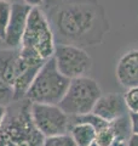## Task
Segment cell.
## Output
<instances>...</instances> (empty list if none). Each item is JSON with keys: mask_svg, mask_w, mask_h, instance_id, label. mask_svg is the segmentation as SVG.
I'll list each match as a JSON object with an SVG mask.
<instances>
[{"mask_svg": "<svg viewBox=\"0 0 138 146\" xmlns=\"http://www.w3.org/2000/svg\"><path fill=\"white\" fill-rule=\"evenodd\" d=\"M30 117L44 138L66 134L70 128L69 116L58 105L30 104Z\"/></svg>", "mask_w": 138, "mask_h": 146, "instance_id": "6", "label": "cell"}, {"mask_svg": "<svg viewBox=\"0 0 138 146\" xmlns=\"http://www.w3.org/2000/svg\"><path fill=\"white\" fill-rule=\"evenodd\" d=\"M21 1L30 7H43L44 5V0H21Z\"/></svg>", "mask_w": 138, "mask_h": 146, "instance_id": "21", "label": "cell"}, {"mask_svg": "<svg viewBox=\"0 0 138 146\" xmlns=\"http://www.w3.org/2000/svg\"><path fill=\"white\" fill-rule=\"evenodd\" d=\"M18 50L0 48V80H4L10 85L17 74Z\"/></svg>", "mask_w": 138, "mask_h": 146, "instance_id": "11", "label": "cell"}, {"mask_svg": "<svg viewBox=\"0 0 138 146\" xmlns=\"http://www.w3.org/2000/svg\"><path fill=\"white\" fill-rule=\"evenodd\" d=\"M6 115H7V107H5V106H0V127L3 125L4 121H5Z\"/></svg>", "mask_w": 138, "mask_h": 146, "instance_id": "23", "label": "cell"}, {"mask_svg": "<svg viewBox=\"0 0 138 146\" xmlns=\"http://www.w3.org/2000/svg\"><path fill=\"white\" fill-rule=\"evenodd\" d=\"M110 146H127V141L115 139V140L113 141V143H112V145H110Z\"/></svg>", "mask_w": 138, "mask_h": 146, "instance_id": "24", "label": "cell"}, {"mask_svg": "<svg viewBox=\"0 0 138 146\" xmlns=\"http://www.w3.org/2000/svg\"><path fill=\"white\" fill-rule=\"evenodd\" d=\"M70 80L58 71L53 57L49 58L32 83L26 94V100L30 104L58 105L63 99Z\"/></svg>", "mask_w": 138, "mask_h": 146, "instance_id": "4", "label": "cell"}, {"mask_svg": "<svg viewBox=\"0 0 138 146\" xmlns=\"http://www.w3.org/2000/svg\"><path fill=\"white\" fill-rule=\"evenodd\" d=\"M44 139L32 121L30 102L26 99L12 102L0 127V146H43Z\"/></svg>", "mask_w": 138, "mask_h": 146, "instance_id": "2", "label": "cell"}, {"mask_svg": "<svg viewBox=\"0 0 138 146\" xmlns=\"http://www.w3.org/2000/svg\"><path fill=\"white\" fill-rule=\"evenodd\" d=\"M56 44L85 49L102 43L109 31L105 11L97 0L69 3L45 10Z\"/></svg>", "mask_w": 138, "mask_h": 146, "instance_id": "1", "label": "cell"}, {"mask_svg": "<svg viewBox=\"0 0 138 146\" xmlns=\"http://www.w3.org/2000/svg\"><path fill=\"white\" fill-rule=\"evenodd\" d=\"M56 42L47 15L43 7H32L18 49L27 57L47 61L55 54Z\"/></svg>", "mask_w": 138, "mask_h": 146, "instance_id": "3", "label": "cell"}, {"mask_svg": "<svg viewBox=\"0 0 138 146\" xmlns=\"http://www.w3.org/2000/svg\"><path fill=\"white\" fill-rule=\"evenodd\" d=\"M124 100L130 112H138V86L127 89L124 94Z\"/></svg>", "mask_w": 138, "mask_h": 146, "instance_id": "18", "label": "cell"}, {"mask_svg": "<svg viewBox=\"0 0 138 146\" xmlns=\"http://www.w3.org/2000/svg\"><path fill=\"white\" fill-rule=\"evenodd\" d=\"M110 127L113 128V131L115 134V139H118V140L127 141V139L130 138V135L132 134L130 118H128L127 115L118 118V119H115L113 122H110Z\"/></svg>", "mask_w": 138, "mask_h": 146, "instance_id": "13", "label": "cell"}, {"mask_svg": "<svg viewBox=\"0 0 138 146\" xmlns=\"http://www.w3.org/2000/svg\"><path fill=\"white\" fill-rule=\"evenodd\" d=\"M92 113L110 123L118 119V118L126 116L127 106L122 95L119 94L102 95L98 99V101L96 102L93 110H92Z\"/></svg>", "mask_w": 138, "mask_h": 146, "instance_id": "10", "label": "cell"}, {"mask_svg": "<svg viewBox=\"0 0 138 146\" xmlns=\"http://www.w3.org/2000/svg\"><path fill=\"white\" fill-rule=\"evenodd\" d=\"M115 74L120 85L126 90L138 86V49H131L121 55Z\"/></svg>", "mask_w": 138, "mask_h": 146, "instance_id": "9", "label": "cell"}, {"mask_svg": "<svg viewBox=\"0 0 138 146\" xmlns=\"http://www.w3.org/2000/svg\"><path fill=\"white\" fill-rule=\"evenodd\" d=\"M127 146H138V134H131L127 139Z\"/></svg>", "mask_w": 138, "mask_h": 146, "instance_id": "22", "label": "cell"}, {"mask_svg": "<svg viewBox=\"0 0 138 146\" xmlns=\"http://www.w3.org/2000/svg\"><path fill=\"white\" fill-rule=\"evenodd\" d=\"M69 134L76 146H90L96 139V129L87 123H73L69 128Z\"/></svg>", "mask_w": 138, "mask_h": 146, "instance_id": "12", "label": "cell"}, {"mask_svg": "<svg viewBox=\"0 0 138 146\" xmlns=\"http://www.w3.org/2000/svg\"><path fill=\"white\" fill-rule=\"evenodd\" d=\"M128 118L132 134H138V112H128Z\"/></svg>", "mask_w": 138, "mask_h": 146, "instance_id": "20", "label": "cell"}, {"mask_svg": "<svg viewBox=\"0 0 138 146\" xmlns=\"http://www.w3.org/2000/svg\"><path fill=\"white\" fill-rule=\"evenodd\" d=\"M12 102H15V91L12 85L0 80V106L9 107Z\"/></svg>", "mask_w": 138, "mask_h": 146, "instance_id": "16", "label": "cell"}, {"mask_svg": "<svg viewBox=\"0 0 138 146\" xmlns=\"http://www.w3.org/2000/svg\"><path fill=\"white\" fill-rule=\"evenodd\" d=\"M0 48H3V39H1V36H0Z\"/></svg>", "mask_w": 138, "mask_h": 146, "instance_id": "26", "label": "cell"}, {"mask_svg": "<svg viewBox=\"0 0 138 146\" xmlns=\"http://www.w3.org/2000/svg\"><path fill=\"white\" fill-rule=\"evenodd\" d=\"M76 1H84V0H44L43 9L44 10H47V9H51V7L61 6V5H64V4L76 3Z\"/></svg>", "mask_w": 138, "mask_h": 146, "instance_id": "19", "label": "cell"}, {"mask_svg": "<svg viewBox=\"0 0 138 146\" xmlns=\"http://www.w3.org/2000/svg\"><path fill=\"white\" fill-rule=\"evenodd\" d=\"M30 9V6L23 3L11 4L10 21H9L6 33L3 40V48L13 50H18L21 48L22 38L26 31Z\"/></svg>", "mask_w": 138, "mask_h": 146, "instance_id": "8", "label": "cell"}, {"mask_svg": "<svg viewBox=\"0 0 138 146\" xmlns=\"http://www.w3.org/2000/svg\"><path fill=\"white\" fill-rule=\"evenodd\" d=\"M0 1H5L9 4H15V3H22L21 0H0Z\"/></svg>", "mask_w": 138, "mask_h": 146, "instance_id": "25", "label": "cell"}, {"mask_svg": "<svg viewBox=\"0 0 138 146\" xmlns=\"http://www.w3.org/2000/svg\"><path fill=\"white\" fill-rule=\"evenodd\" d=\"M101 96L102 89L99 84L93 78L85 76L70 80L58 106L69 117L84 116L92 112Z\"/></svg>", "mask_w": 138, "mask_h": 146, "instance_id": "5", "label": "cell"}, {"mask_svg": "<svg viewBox=\"0 0 138 146\" xmlns=\"http://www.w3.org/2000/svg\"><path fill=\"white\" fill-rule=\"evenodd\" d=\"M43 146H76L75 141L73 140L69 133L55 135L45 138L43 141Z\"/></svg>", "mask_w": 138, "mask_h": 146, "instance_id": "14", "label": "cell"}, {"mask_svg": "<svg viewBox=\"0 0 138 146\" xmlns=\"http://www.w3.org/2000/svg\"><path fill=\"white\" fill-rule=\"evenodd\" d=\"M10 15H11V4L0 1V36H1L3 40L6 33L9 21H10Z\"/></svg>", "mask_w": 138, "mask_h": 146, "instance_id": "17", "label": "cell"}, {"mask_svg": "<svg viewBox=\"0 0 138 146\" xmlns=\"http://www.w3.org/2000/svg\"><path fill=\"white\" fill-rule=\"evenodd\" d=\"M90 146H98V145H97V144H96V143H93V144H91Z\"/></svg>", "mask_w": 138, "mask_h": 146, "instance_id": "27", "label": "cell"}, {"mask_svg": "<svg viewBox=\"0 0 138 146\" xmlns=\"http://www.w3.org/2000/svg\"><path fill=\"white\" fill-rule=\"evenodd\" d=\"M114 140H115V134L113 131V128L110 127V123L107 127L96 131L95 143L98 146H110Z\"/></svg>", "mask_w": 138, "mask_h": 146, "instance_id": "15", "label": "cell"}, {"mask_svg": "<svg viewBox=\"0 0 138 146\" xmlns=\"http://www.w3.org/2000/svg\"><path fill=\"white\" fill-rule=\"evenodd\" d=\"M58 71L69 80L85 77L92 67V58L85 49L67 44H56L53 54Z\"/></svg>", "mask_w": 138, "mask_h": 146, "instance_id": "7", "label": "cell"}]
</instances>
